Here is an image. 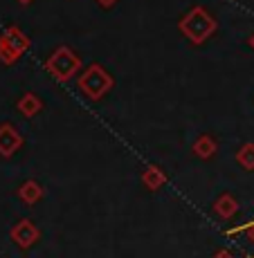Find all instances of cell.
I'll return each mask as SVG.
<instances>
[{"label": "cell", "mask_w": 254, "mask_h": 258, "mask_svg": "<svg viewBox=\"0 0 254 258\" xmlns=\"http://www.w3.org/2000/svg\"><path fill=\"white\" fill-rule=\"evenodd\" d=\"M18 3H21V5H29V3H32V0H18Z\"/></svg>", "instance_id": "17"}, {"label": "cell", "mask_w": 254, "mask_h": 258, "mask_svg": "<svg viewBox=\"0 0 254 258\" xmlns=\"http://www.w3.org/2000/svg\"><path fill=\"white\" fill-rule=\"evenodd\" d=\"M247 43H250V47L254 49V34H252V36H250V41H247Z\"/></svg>", "instance_id": "16"}, {"label": "cell", "mask_w": 254, "mask_h": 258, "mask_svg": "<svg viewBox=\"0 0 254 258\" xmlns=\"http://www.w3.org/2000/svg\"><path fill=\"white\" fill-rule=\"evenodd\" d=\"M81 66H83V63H81V56H79L77 52H72L70 47L61 45V47L54 49V52L47 56V61H45V72L54 79V81L68 83L70 79L74 77V74L81 70Z\"/></svg>", "instance_id": "3"}, {"label": "cell", "mask_w": 254, "mask_h": 258, "mask_svg": "<svg viewBox=\"0 0 254 258\" xmlns=\"http://www.w3.org/2000/svg\"><path fill=\"white\" fill-rule=\"evenodd\" d=\"M212 258H234V256H232L227 249H218V251H216V254H214Z\"/></svg>", "instance_id": "15"}, {"label": "cell", "mask_w": 254, "mask_h": 258, "mask_svg": "<svg viewBox=\"0 0 254 258\" xmlns=\"http://www.w3.org/2000/svg\"><path fill=\"white\" fill-rule=\"evenodd\" d=\"M77 86L83 92V97H88L90 101H101L108 92L115 86V79L111 72H106L99 63H90L86 66L77 77Z\"/></svg>", "instance_id": "2"}, {"label": "cell", "mask_w": 254, "mask_h": 258, "mask_svg": "<svg viewBox=\"0 0 254 258\" xmlns=\"http://www.w3.org/2000/svg\"><path fill=\"white\" fill-rule=\"evenodd\" d=\"M23 146V137L12 123H3L0 126V155L12 157L18 148Z\"/></svg>", "instance_id": "6"}, {"label": "cell", "mask_w": 254, "mask_h": 258, "mask_svg": "<svg viewBox=\"0 0 254 258\" xmlns=\"http://www.w3.org/2000/svg\"><path fill=\"white\" fill-rule=\"evenodd\" d=\"M250 258H252V256H250Z\"/></svg>", "instance_id": "18"}, {"label": "cell", "mask_w": 254, "mask_h": 258, "mask_svg": "<svg viewBox=\"0 0 254 258\" xmlns=\"http://www.w3.org/2000/svg\"><path fill=\"white\" fill-rule=\"evenodd\" d=\"M16 108H18V112H21V115H25V117H36L38 112L43 110V101H41V97H38V94L25 92Z\"/></svg>", "instance_id": "8"}, {"label": "cell", "mask_w": 254, "mask_h": 258, "mask_svg": "<svg viewBox=\"0 0 254 258\" xmlns=\"http://www.w3.org/2000/svg\"><path fill=\"white\" fill-rule=\"evenodd\" d=\"M236 211H238V202L234 196H230V193L218 196L216 202H214V213H216L221 220H230V218L236 216Z\"/></svg>", "instance_id": "7"}, {"label": "cell", "mask_w": 254, "mask_h": 258, "mask_svg": "<svg viewBox=\"0 0 254 258\" xmlns=\"http://www.w3.org/2000/svg\"><path fill=\"white\" fill-rule=\"evenodd\" d=\"M236 162L245 168V171H254V142H247L238 148Z\"/></svg>", "instance_id": "12"}, {"label": "cell", "mask_w": 254, "mask_h": 258, "mask_svg": "<svg viewBox=\"0 0 254 258\" xmlns=\"http://www.w3.org/2000/svg\"><path fill=\"white\" fill-rule=\"evenodd\" d=\"M18 198H21L23 202H27V205H36V202L43 198V186L38 184L36 180H27L21 188H18Z\"/></svg>", "instance_id": "11"}, {"label": "cell", "mask_w": 254, "mask_h": 258, "mask_svg": "<svg viewBox=\"0 0 254 258\" xmlns=\"http://www.w3.org/2000/svg\"><path fill=\"white\" fill-rule=\"evenodd\" d=\"M218 151V144L212 135H200L196 142H193V155L200 157V160H209L214 157Z\"/></svg>", "instance_id": "10"}, {"label": "cell", "mask_w": 254, "mask_h": 258, "mask_svg": "<svg viewBox=\"0 0 254 258\" xmlns=\"http://www.w3.org/2000/svg\"><path fill=\"white\" fill-rule=\"evenodd\" d=\"M178 29H180L182 36H187L193 45H202V43H207L209 38L216 34L218 23L205 7L198 5V7H191L185 16L180 18Z\"/></svg>", "instance_id": "1"}, {"label": "cell", "mask_w": 254, "mask_h": 258, "mask_svg": "<svg viewBox=\"0 0 254 258\" xmlns=\"http://www.w3.org/2000/svg\"><path fill=\"white\" fill-rule=\"evenodd\" d=\"M12 240L16 242L21 249H29L32 245H36V240L41 238V231H38V227L34 225L32 220H27V218H23V220H18L16 225L12 227Z\"/></svg>", "instance_id": "5"}, {"label": "cell", "mask_w": 254, "mask_h": 258, "mask_svg": "<svg viewBox=\"0 0 254 258\" xmlns=\"http://www.w3.org/2000/svg\"><path fill=\"white\" fill-rule=\"evenodd\" d=\"M241 231H245V234L250 236V240L254 242V220L252 222H245V225H241V227H234V229H227L225 234L227 236H234V234H241Z\"/></svg>", "instance_id": "13"}, {"label": "cell", "mask_w": 254, "mask_h": 258, "mask_svg": "<svg viewBox=\"0 0 254 258\" xmlns=\"http://www.w3.org/2000/svg\"><path fill=\"white\" fill-rule=\"evenodd\" d=\"M27 47H29V38L23 34V29L12 25L0 36V61L5 66H12V63H16L27 52Z\"/></svg>", "instance_id": "4"}, {"label": "cell", "mask_w": 254, "mask_h": 258, "mask_svg": "<svg viewBox=\"0 0 254 258\" xmlns=\"http://www.w3.org/2000/svg\"><path fill=\"white\" fill-rule=\"evenodd\" d=\"M142 182H144V186H146L148 191H158V188L164 186V182H167V175H164V171L158 164H151V166L144 168Z\"/></svg>", "instance_id": "9"}, {"label": "cell", "mask_w": 254, "mask_h": 258, "mask_svg": "<svg viewBox=\"0 0 254 258\" xmlns=\"http://www.w3.org/2000/svg\"><path fill=\"white\" fill-rule=\"evenodd\" d=\"M99 5H101L104 9H111V7H115V5L119 3V0H97Z\"/></svg>", "instance_id": "14"}]
</instances>
